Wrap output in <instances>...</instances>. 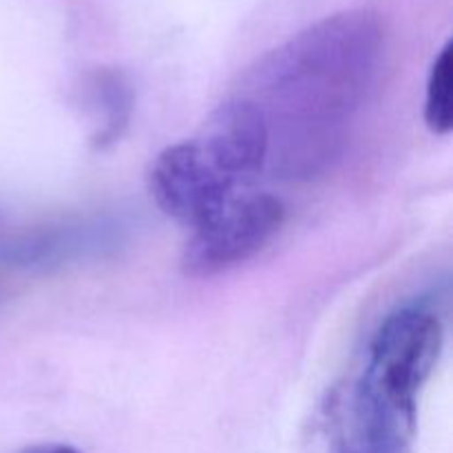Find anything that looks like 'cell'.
<instances>
[{
    "label": "cell",
    "mask_w": 453,
    "mask_h": 453,
    "mask_svg": "<svg viewBox=\"0 0 453 453\" xmlns=\"http://www.w3.org/2000/svg\"><path fill=\"white\" fill-rule=\"evenodd\" d=\"M195 140L239 188H246L268 166V131L264 119L250 102L239 96L217 106Z\"/></svg>",
    "instance_id": "5b68a950"
},
{
    "label": "cell",
    "mask_w": 453,
    "mask_h": 453,
    "mask_svg": "<svg viewBox=\"0 0 453 453\" xmlns=\"http://www.w3.org/2000/svg\"><path fill=\"white\" fill-rule=\"evenodd\" d=\"M25 453H82V451H80L78 447H73V445H65V442H53V445L34 447V449H29Z\"/></svg>",
    "instance_id": "9c48e42d"
},
{
    "label": "cell",
    "mask_w": 453,
    "mask_h": 453,
    "mask_svg": "<svg viewBox=\"0 0 453 453\" xmlns=\"http://www.w3.org/2000/svg\"><path fill=\"white\" fill-rule=\"evenodd\" d=\"M425 122L436 135H447L453 127V51L451 42L442 47L429 71L425 91Z\"/></svg>",
    "instance_id": "ba28073f"
},
{
    "label": "cell",
    "mask_w": 453,
    "mask_h": 453,
    "mask_svg": "<svg viewBox=\"0 0 453 453\" xmlns=\"http://www.w3.org/2000/svg\"><path fill=\"white\" fill-rule=\"evenodd\" d=\"M445 327L425 305L388 314L367 348L361 374L336 396L327 453H411L418 398L441 358Z\"/></svg>",
    "instance_id": "7a4b0ae2"
},
{
    "label": "cell",
    "mask_w": 453,
    "mask_h": 453,
    "mask_svg": "<svg viewBox=\"0 0 453 453\" xmlns=\"http://www.w3.org/2000/svg\"><path fill=\"white\" fill-rule=\"evenodd\" d=\"M286 221L281 199L270 193L234 195L211 219L193 228L181 255L190 277H215L259 255Z\"/></svg>",
    "instance_id": "3957f363"
},
{
    "label": "cell",
    "mask_w": 453,
    "mask_h": 453,
    "mask_svg": "<svg viewBox=\"0 0 453 453\" xmlns=\"http://www.w3.org/2000/svg\"><path fill=\"white\" fill-rule=\"evenodd\" d=\"M388 34L379 13H332L243 73L234 96L259 111L268 166L286 180H312L343 155L363 106L383 73Z\"/></svg>",
    "instance_id": "6da1fadb"
},
{
    "label": "cell",
    "mask_w": 453,
    "mask_h": 453,
    "mask_svg": "<svg viewBox=\"0 0 453 453\" xmlns=\"http://www.w3.org/2000/svg\"><path fill=\"white\" fill-rule=\"evenodd\" d=\"M88 104L96 111L100 119V128L93 135V144L97 149H106L109 144L122 137L124 128L128 127L133 111V91L118 71H96L87 82Z\"/></svg>",
    "instance_id": "52a82bcc"
},
{
    "label": "cell",
    "mask_w": 453,
    "mask_h": 453,
    "mask_svg": "<svg viewBox=\"0 0 453 453\" xmlns=\"http://www.w3.org/2000/svg\"><path fill=\"white\" fill-rule=\"evenodd\" d=\"M109 230L100 221L82 219L0 226V261L18 265L60 264L100 246Z\"/></svg>",
    "instance_id": "8992f818"
},
{
    "label": "cell",
    "mask_w": 453,
    "mask_h": 453,
    "mask_svg": "<svg viewBox=\"0 0 453 453\" xmlns=\"http://www.w3.org/2000/svg\"><path fill=\"white\" fill-rule=\"evenodd\" d=\"M149 188L159 211L190 230L246 190L219 171L195 137L168 146L155 157Z\"/></svg>",
    "instance_id": "277c9868"
}]
</instances>
